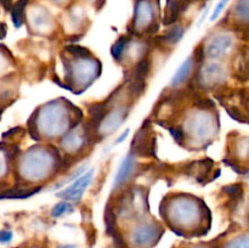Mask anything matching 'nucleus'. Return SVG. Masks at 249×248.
<instances>
[{
	"label": "nucleus",
	"instance_id": "obj_1",
	"mask_svg": "<svg viewBox=\"0 0 249 248\" xmlns=\"http://www.w3.org/2000/svg\"><path fill=\"white\" fill-rule=\"evenodd\" d=\"M92 177H94V170H90L87 174H84L83 177H80L79 179L75 180L72 185L65 189L63 191L58 192L57 196L62 197V198L68 199V201H75L78 202L82 198L83 194H84V190L89 186V184L91 182Z\"/></svg>",
	"mask_w": 249,
	"mask_h": 248
},
{
	"label": "nucleus",
	"instance_id": "obj_2",
	"mask_svg": "<svg viewBox=\"0 0 249 248\" xmlns=\"http://www.w3.org/2000/svg\"><path fill=\"white\" fill-rule=\"evenodd\" d=\"M160 231L153 224H143V225L138 226L134 230L133 233V242L138 247H146V246L152 245L158 237Z\"/></svg>",
	"mask_w": 249,
	"mask_h": 248
},
{
	"label": "nucleus",
	"instance_id": "obj_3",
	"mask_svg": "<svg viewBox=\"0 0 249 248\" xmlns=\"http://www.w3.org/2000/svg\"><path fill=\"white\" fill-rule=\"evenodd\" d=\"M231 38L229 35H218L209 43L208 48H207V53L209 57H223L228 53V51L231 48Z\"/></svg>",
	"mask_w": 249,
	"mask_h": 248
},
{
	"label": "nucleus",
	"instance_id": "obj_4",
	"mask_svg": "<svg viewBox=\"0 0 249 248\" xmlns=\"http://www.w3.org/2000/svg\"><path fill=\"white\" fill-rule=\"evenodd\" d=\"M134 167V158L133 155H129L128 157L124 158V160L122 162V164L119 165V169L117 172L116 177H114V187H118L125 181L126 179L130 175L131 170H133Z\"/></svg>",
	"mask_w": 249,
	"mask_h": 248
},
{
	"label": "nucleus",
	"instance_id": "obj_5",
	"mask_svg": "<svg viewBox=\"0 0 249 248\" xmlns=\"http://www.w3.org/2000/svg\"><path fill=\"white\" fill-rule=\"evenodd\" d=\"M192 65H194V61H192L191 58L185 61V62L180 66L179 70L177 71V73H175L174 77H173L172 83H170V84H172L173 87H177V85H179L180 83L184 82V80L189 77L190 72H191Z\"/></svg>",
	"mask_w": 249,
	"mask_h": 248
},
{
	"label": "nucleus",
	"instance_id": "obj_6",
	"mask_svg": "<svg viewBox=\"0 0 249 248\" xmlns=\"http://www.w3.org/2000/svg\"><path fill=\"white\" fill-rule=\"evenodd\" d=\"M152 18V9H151V5L148 2L143 1L140 2L138 5V12L135 15V21L138 23H147Z\"/></svg>",
	"mask_w": 249,
	"mask_h": 248
},
{
	"label": "nucleus",
	"instance_id": "obj_7",
	"mask_svg": "<svg viewBox=\"0 0 249 248\" xmlns=\"http://www.w3.org/2000/svg\"><path fill=\"white\" fill-rule=\"evenodd\" d=\"M223 74H224V71L220 66L209 65L208 67L206 68V72H203V78L207 80V82L215 83L221 79Z\"/></svg>",
	"mask_w": 249,
	"mask_h": 248
},
{
	"label": "nucleus",
	"instance_id": "obj_8",
	"mask_svg": "<svg viewBox=\"0 0 249 248\" xmlns=\"http://www.w3.org/2000/svg\"><path fill=\"white\" fill-rule=\"evenodd\" d=\"M27 1L28 0H18L17 4L12 7V21H14L15 26L19 27L22 24V21H23V10L24 6H26Z\"/></svg>",
	"mask_w": 249,
	"mask_h": 248
},
{
	"label": "nucleus",
	"instance_id": "obj_9",
	"mask_svg": "<svg viewBox=\"0 0 249 248\" xmlns=\"http://www.w3.org/2000/svg\"><path fill=\"white\" fill-rule=\"evenodd\" d=\"M236 15L242 21H249V0H240L236 5Z\"/></svg>",
	"mask_w": 249,
	"mask_h": 248
},
{
	"label": "nucleus",
	"instance_id": "obj_10",
	"mask_svg": "<svg viewBox=\"0 0 249 248\" xmlns=\"http://www.w3.org/2000/svg\"><path fill=\"white\" fill-rule=\"evenodd\" d=\"M71 212H73L72 204L68 203V202H60V203H57L53 208V211H51V215L55 216V218H60V216H62L63 214L71 213Z\"/></svg>",
	"mask_w": 249,
	"mask_h": 248
},
{
	"label": "nucleus",
	"instance_id": "obj_11",
	"mask_svg": "<svg viewBox=\"0 0 249 248\" xmlns=\"http://www.w3.org/2000/svg\"><path fill=\"white\" fill-rule=\"evenodd\" d=\"M225 248H249V236H240L235 240L230 241Z\"/></svg>",
	"mask_w": 249,
	"mask_h": 248
},
{
	"label": "nucleus",
	"instance_id": "obj_12",
	"mask_svg": "<svg viewBox=\"0 0 249 248\" xmlns=\"http://www.w3.org/2000/svg\"><path fill=\"white\" fill-rule=\"evenodd\" d=\"M126 43H128V39H125V38L119 39V40L114 44L113 48H112V55H113L116 58L121 57V55L123 53L124 49H125Z\"/></svg>",
	"mask_w": 249,
	"mask_h": 248
},
{
	"label": "nucleus",
	"instance_id": "obj_13",
	"mask_svg": "<svg viewBox=\"0 0 249 248\" xmlns=\"http://www.w3.org/2000/svg\"><path fill=\"white\" fill-rule=\"evenodd\" d=\"M223 191L226 192L228 195H230V196L233 197V198H236V197L242 195V187H241L240 185H230V186L224 187Z\"/></svg>",
	"mask_w": 249,
	"mask_h": 248
},
{
	"label": "nucleus",
	"instance_id": "obj_14",
	"mask_svg": "<svg viewBox=\"0 0 249 248\" xmlns=\"http://www.w3.org/2000/svg\"><path fill=\"white\" fill-rule=\"evenodd\" d=\"M181 35H182V28L180 26H177V27H174L172 31H169L167 38L169 39L170 41H177L181 38Z\"/></svg>",
	"mask_w": 249,
	"mask_h": 248
},
{
	"label": "nucleus",
	"instance_id": "obj_15",
	"mask_svg": "<svg viewBox=\"0 0 249 248\" xmlns=\"http://www.w3.org/2000/svg\"><path fill=\"white\" fill-rule=\"evenodd\" d=\"M228 1H229V0H220V1L218 2V5H216V7H215V9H214L213 15H212V17H211V21H214V19L218 18V16H219V15H220V12L223 11L224 7L226 6Z\"/></svg>",
	"mask_w": 249,
	"mask_h": 248
},
{
	"label": "nucleus",
	"instance_id": "obj_16",
	"mask_svg": "<svg viewBox=\"0 0 249 248\" xmlns=\"http://www.w3.org/2000/svg\"><path fill=\"white\" fill-rule=\"evenodd\" d=\"M67 50L78 56H85L89 53V51H88L87 49L82 48V46H70V48H67Z\"/></svg>",
	"mask_w": 249,
	"mask_h": 248
},
{
	"label": "nucleus",
	"instance_id": "obj_17",
	"mask_svg": "<svg viewBox=\"0 0 249 248\" xmlns=\"http://www.w3.org/2000/svg\"><path fill=\"white\" fill-rule=\"evenodd\" d=\"M11 238H12V232H11V231L2 230L1 232H0V241H1L2 243L9 242V241H11Z\"/></svg>",
	"mask_w": 249,
	"mask_h": 248
},
{
	"label": "nucleus",
	"instance_id": "obj_18",
	"mask_svg": "<svg viewBox=\"0 0 249 248\" xmlns=\"http://www.w3.org/2000/svg\"><path fill=\"white\" fill-rule=\"evenodd\" d=\"M128 133H129V130H125V131H124V133H123V135H122L121 138H119L118 140H117V142H121V141H123L124 139L126 138V135H128Z\"/></svg>",
	"mask_w": 249,
	"mask_h": 248
},
{
	"label": "nucleus",
	"instance_id": "obj_19",
	"mask_svg": "<svg viewBox=\"0 0 249 248\" xmlns=\"http://www.w3.org/2000/svg\"><path fill=\"white\" fill-rule=\"evenodd\" d=\"M58 248H75V246L67 245V246H61V247H58Z\"/></svg>",
	"mask_w": 249,
	"mask_h": 248
},
{
	"label": "nucleus",
	"instance_id": "obj_20",
	"mask_svg": "<svg viewBox=\"0 0 249 248\" xmlns=\"http://www.w3.org/2000/svg\"><path fill=\"white\" fill-rule=\"evenodd\" d=\"M33 248H38V247H33Z\"/></svg>",
	"mask_w": 249,
	"mask_h": 248
}]
</instances>
